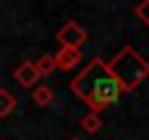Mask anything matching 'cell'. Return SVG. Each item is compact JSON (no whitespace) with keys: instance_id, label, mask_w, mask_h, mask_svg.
<instances>
[{"instance_id":"cell-1","label":"cell","mask_w":149,"mask_h":140,"mask_svg":"<svg viewBox=\"0 0 149 140\" xmlns=\"http://www.w3.org/2000/svg\"><path fill=\"white\" fill-rule=\"evenodd\" d=\"M70 90L94 114H101L103 110L114 105L123 96V90L118 85V81L110 72L107 61H103L101 57L92 59L79 75L70 81Z\"/></svg>"},{"instance_id":"cell-2","label":"cell","mask_w":149,"mask_h":140,"mask_svg":"<svg viewBox=\"0 0 149 140\" xmlns=\"http://www.w3.org/2000/svg\"><path fill=\"white\" fill-rule=\"evenodd\" d=\"M107 68L118 81L123 94L136 90L149 77V61L143 59V55L134 46H123L114 59L107 61Z\"/></svg>"},{"instance_id":"cell-3","label":"cell","mask_w":149,"mask_h":140,"mask_svg":"<svg viewBox=\"0 0 149 140\" xmlns=\"http://www.w3.org/2000/svg\"><path fill=\"white\" fill-rule=\"evenodd\" d=\"M86 40H88L86 31H84V28H81L77 22H74V20L66 22L64 26L57 31V42H59L61 46H68V48H81V46L86 44Z\"/></svg>"},{"instance_id":"cell-4","label":"cell","mask_w":149,"mask_h":140,"mask_svg":"<svg viewBox=\"0 0 149 140\" xmlns=\"http://www.w3.org/2000/svg\"><path fill=\"white\" fill-rule=\"evenodd\" d=\"M13 79L18 81L22 88H33L40 81V72L35 68V61H22L18 68L13 70Z\"/></svg>"},{"instance_id":"cell-5","label":"cell","mask_w":149,"mask_h":140,"mask_svg":"<svg viewBox=\"0 0 149 140\" xmlns=\"http://www.w3.org/2000/svg\"><path fill=\"white\" fill-rule=\"evenodd\" d=\"M81 48H68V46H61V51L57 55H53L55 59V68L57 70H72L74 66L81 61Z\"/></svg>"},{"instance_id":"cell-6","label":"cell","mask_w":149,"mask_h":140,"mask_svg":"<svg viewBox=\"0 0 149 140\" xmlns=\"http://www.w3.org/2000/svg\"><path fill=\"white\" fill-rule=\"evenodd\" d=\"M53 101H55V94H53V90L48 88L46 83L37 85V88L33 90V103H35V105H40V107H48Z\"/></svg>"},{"instance_id":"cell-7","label":"cell","mask_w":149,"mask_h":140,"mask_svg":"<svg viewBox=\"0 0 149 140\" xmlns=\"http://www.w3.org/2000/svg\"><path fill=\"white\" fill-rule=\"evenodd\" d=\"M15 105H18V101L13 94L7 88H0V118H7L15 110Z\"/></svg>"},{"instance_id":"cell-8","label":"cell","mask_w":149,"mask_h":140,"mask_svg":"<svg viewBox=\"0 0 149 140\" xmlns=\"http://www.w3.org/2000/svg\"><path fill=\"white\" fill-rule=\"evenodd\" d=\"M79 125H81V129H84V131H88V134H97V131L101 129L103 121H101V116H99V114H94V112H88L86 116H81Z\"/></svg>"},{"instance_id":"cell-9","label":"cell","mask_w":149,"mask_h":140,"mask_svg":"<svg viewBox=\"0 0 149 140\" xmlns=\"http://www.w3.org/2000/svg\"><path fill=\"white\" fill-rule=\"evenodd\" d=\"M35 68H37V72H40V77H48V75H53L55 72V59H53V55H44V57H40V59L35 61Z\"/></svg>"},{"instance_id":"cell-10","label":"cell","mask_w":149,"mask_h":140,"mask_svg":"<svg viewBox=\"0 0 149 140\" xmlns=\"http://www.w3.org/2000/svg\"><path fill=\"white\" fill-rule=\"evenodd\" d=\"M134 15L140 20V22L145 24V26L149 28V0H143L140 5H136V9H134Z\"/></svg>"},{"instance_id":"cell-11","label":"cell","mask_w":149,"mask_h":140,"mask_svg":"<svg viewBox=\"0 0 149 140\" xmlns=\"http://www.w3.org/2000/svg\"><path fill=\"white\" fill-rule=\"evenodd\" d=\"M70 140H79V138H70Z\"/></svg>"},{"instance_id":"cell-12","label":"cell","mask_w":149,"mask_h":140,"mask_svg":"<svg viewBox=\"0 0 149 140\" xmlns=\"http://www.w3.org/2000/svg\"><path fill=\"white\" fill-rule=\"evenodd\" d=\"M2 140H9V138H2Z\"/></svg>"}]
</instances>
